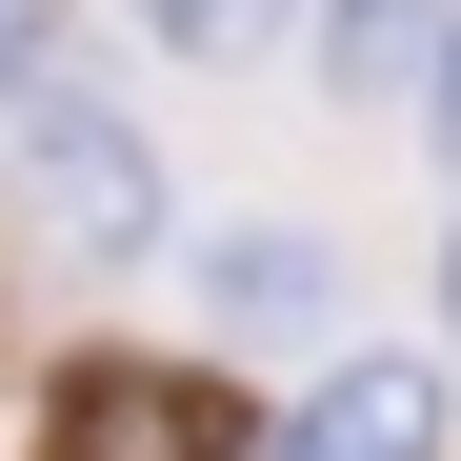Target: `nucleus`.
Instances as JSON below:
<instances>
[{
	"label": "nucleus",
	"mask_w": 461,
	"mask_h": 461,
	"mask_svg": "<svg viewBox=\"0 0 461 461\" xmlns=\"http://www.w3.org/2000/svg\"><path fill=\"white\" fill-rule=\"evenodd\" d=\"M41 461H241V402L201 361H60Z\"/></svg>",
	"instance_id": "2"
},
{
	"label": "nucleus",
	"mask_w": 461,
	"mask_h": 461,
	"mask_svg": "<svg viewBox=\"0 0 461 461\" xmlns=\"http://www.w3.org/2000/svg\"><path fill=\"white\" fill-rule=\"evenodd\" d=\"M201 301H221L241 341H301V321H341V261L301 241V221H241V241L201 261Z\"/></svg>",
	"instance_id": "4"
},
{
	"label": "nucleus",
	"mask_w": 461,
	"mask_h": 461,
	"mask_svg": "<svg viewBox=\"0 0 461 461\" xmlns=\"http://www.w3.org/2000/svg\"><path fill=\"white\" fill-rule=\"evenodd\" d=\"M421 121H441V161H461V41H421Z\"/></svg>",
	"instance_id": "7"
},
{
	"label": "nucleus",
	"mask_w": 461,
	"mask_h": 461,
	"mask_svg": "<svg viewBox=\"0 0 461 461\" xmlns=\"http://www.w3.org/2000/svg\"><path fill=\"white\" fill-rule=\"evenodd\" d=\"M421 41H441V0H321V81L341 101H421Z\"/></svg>",
	"instance_id": "5"
},
{
	"label": "nucleus",
	"mask_w": 461,
	"mask_h": 461,
	"mask_svg": "<svg viewBox=\"0 0 461 461\" xmlns=\"http://www.w3.org/2000/svg\"><path fill=\"white\" fill-rule=\"evenodd\" d=\"M261 461H441V361H402V341H361V361H321L281 402V441Z\"/></svg>",
	"instance_id": "3"
},
{
	"label": "nucleus",
	"mask_w": 461,
	"mask_h": 461,
	"mask_svg": "<svg viewBox=\"0 0 461 461\" xmlns=\"http://www.w3.org/2000/svg\"><path fill=\"white\" fill-rule=\"evenodd\" d=\"M140 41H181V60H261V41H301V0H121Z\"/></svg>",
	"instance_id": "6"
},
{
	"label": "nucleus",
	"mask_w": 461,
	"mask_h": 461,
	"mask_svg": "<svg viewBox=\"0 0 461 461\" xmlns=\"http://www.w3.org/2000/svg\"><path fill=\"white\" fill-rule=\"evenodd\" d=\"M441 321H461V221H441Z\"/></svg>",
	"instance_id": "8"
},
{
	"label": "nucleus",
	"mask_w": 461,
	"mask_h": 461,
	"mask_svg": "<svg viewBox=\"0 0 461 461\" xmlns=\"http://www.w3.org/2000/svg\"><path fill=\"white\" fill-rule=\"evenodd\" d=\"M21 181H41V221H60L81 261H140V241H161V140H140L101 81L21 121Z\"/></svg>",
	"instance_id": "1"
}]
</instances>
